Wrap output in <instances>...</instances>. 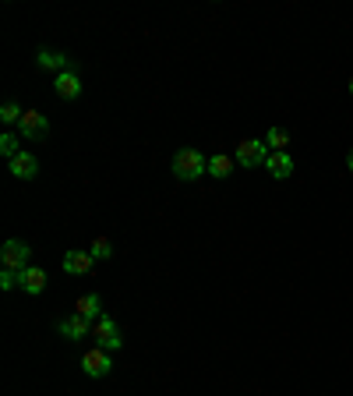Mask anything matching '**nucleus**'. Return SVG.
<instances>
[{
	"instance_id": "f257e3e1",
	"label": "nucleus",
	"mask_w": 353,
	"mask_h": 396,
	"mask_svg": "<svg viewBox=\"0 0 353 396\" xmlns=\"http://www.w3.org/2000/svg\"><path fill=\"white\" fill-rule=\"evenodd\" d=\"M170 170H174L176 181H198L201 174H209V160L198 149H180L170 163Z\"/></svg>"
},
{
	"instance_id": "f03ea898",
	"label": "nucleus",
	"mask_w": 353,
	"mask_h": 396,
	"mask_svg": "<svg viewBox=\"0 0 353 396\" xmlns=\"http://www.w3.org/2000/svg\"><path fill=\"white\" fill-rule=\"evenodd\" d=\"M233 160H237V167H244V170L265 167V160H268V145H265V138H244V142L237 145Z\"/></svg>"
},
{
	"instance_id": "7ed1b4c3",
	"label": "nucleus",
	"mask_w": 353,
	"mask_h": 396,
	"mask_svg": "<svg viewBox=\"0 0 353 396\" xmlns=\"http://www.w3.org/2000/svg\"><path fill=\"white\" fill-rule=\"evenodd\" d=\"M28 259H32V248H28L25 241H18V237L4 241V248H0V262H4V269L25 273V269H28Z\"/></svg>"
},
{
	"instance_id": "20e7f679",
	"label": "nucleus",
	"mask_w": 353,
	"mask_h": 396,
	"mask_svg": "<svg viewBox=\"0 0 353 396\" xmlns=\"http://www.w3.org/2000/svg\"><path fill=\"white\" fill-rule=\"evenodd\" d=\"M92 336H95V347H102V350H120V347H124L120 325H117L110 315H102V318L92 325Z\"/></svg>"
},
{
	"instance_id": "39448f33",
	"label": "nucleus",
	"mask_w": 353,
	"mask_h": 396,
	"mask_svg": "<svg viewBox=\"0 0 353 396\" xmlns=\"http://www.w3.org/2000/svg\"><path fill=\"white\" fill-rule=\"evenodd\" d=\"M82 372H85L88 379H106L110 372H113V361H110V350H102V347H92L82 354Z\"/></svg>"
},
{
	"instance_id": "423d86ee",
	"label": "nucleus",
	"mask_w": 353,
	"mask_h": 396,
	"mask_svg": "<svg viewBox=\"0 0 353 396\" xmlns=\"http://www.w3.org/2000/svg\"><path fill=\"white\" fill-rule=\"evenodd\" d=\"M18 131H21V138H28V142H43V138L50 135V120H46L39 110H25Z\"/></svg>"
},
{
	"instance_id": "0eeeda50",
	"label": "nucleus",
	"mask_w": 353,
	"mask_h": 396,
	"mask_svg": "<svg viewBox=\"0 0 353 396\" xmlns=\"http://www.w3.org/2000/svg\"><path fill=\"white\" fill-rule=\"evenodd\" d=\"M36 64H39L43 71H53V75L75 71V61H71L68 53H60V50H39V53H36Z\"/></svg>"
},
{
	"instance_id": "6e6552de",
	"label": "nucleus",
	"mask_w": 353,
	"mask_h": 396,
	"mask_svg": "<svg viewBox=\"0 0 353 396\" xmlns=\"http://www.w3.org/2000/svg\"><path fill=\"white\" fill-rule=\"evenodd\" d=\"M92 325H95V322H88L82 315H68V318L57 322V329H60L64 340H85L88 333H92Z\"/></svg>"
},
{
	"instance_id": "1a4fd4ad",
	"label": "nucleus",
	"mask_w": 353,
	"mask_h": 396,
	"mask_svg": "<svg viewBox=\"0 0 353 396\" xmlns=\"http://www.w3.org/2000/svg\"><path fill=\"white\" fill-rule=\"evenodd\" d=\"M60 266H64L68 276H88V273L95 269V259H92L88 251H68Z\"/></svg>"
},
{
	"instance_id": "9d476101",
	"label": "nucleus",
	"mask_w": 353,
	"mask_h": 396,
	"mask_svg": "<svg viewBox=\"0 0 353 396\" xmlns=\"http://www.w3.org/2000/svg\"><path fill=\"white\" fill-rule=\"evenodd\" d=\"M39 174V160L32 156V152H18L14 160H11V177H18V181H32Z\"/></svg>"
},
{
	"instance_id": "9b49d317",
	"label": "nucleus",
	"mask_w": 353,
	"mask_h": 396,
	"mask_svg": "<svg viewBox=\"0 0 353 396\" xmlns=\"http://www.w3.org/2000/svg\"><path fill=\"white\" fill-rule=\"evenodd\" d=\"M53 93H57L60 99H68V103L82 96V82H78V71H64V75H57V78H53Z\"/></svg>"
},
{
	"instance_id": "f8f14e48",
	"label": "nucleus",
	"mask_w": 353,
	"mask_h": 396,
	"mask_svg": "<svg viewBox=\"0 0 353 396\" xmlns=\"http://www.w3.org/2000/svg\"><path fill=\"white\" fill-rule=\"evenodd\" d=\"M265 170H268L275 181H286V177L293 174V156H290V152H268Z\"/></svg>"
},
{
	"instance_id": "ddd939ff",
	"label": "nucleus",
	"mask_w": 353,
	"mask_h": 396,
	"mask_svg": "<svg viewBox=\"0 0 353 396\" xmlns=\"http://www.w3.org/2000/svg\"><path fill=\"white\" fill-rule=\"evenodd\" d=\"M21 291L32 297H39L46 291V269H39V266H28L25 273H21Z\"/></svg>"
},
{
	"instance_id": "4468645a",
	"label": "nucleus",
	"mask_w": 353,
	"mask_h": 396,
	"mask_svg": "<svg viewBox=\"0 0 353 396\" xmlns=\"http://www.w3.org/2000/svg\"><path fill=\"white\" fill-rule=\"evenodd\" d=\"M75 315H82V318H88V322H99V318H102V297L99 294H82L78 297Z\"/></svg>"
},
{
	"instance_id": "2eb2a0df",
	"label": "nucleus",
	"mask_w": 353,
	"mask_h": 396,
	"mask_svg": "<svg viewBox=\"0 0 353 396\" xmlns=\"http://www.w3.org/2000/svg\"><path fill=\"white\" fill-rule=\"evenodd\" d=\"M233 167H237V160H233V156H223V152H216V156L209 160V174H212L216 181H226V177L233 174Z\"/></svg>"
},
{
	"instance_id": "dca6fc26",
	"label": "nucleus",
	"mask_w": 353,
	"mask_h": 396,
	"mask_svg": "<svg viewBox=\"0 0 353 396\" xmlns=\"http://www.w3.org/2000/svg\"><path fill=\"white\" fill-rule=\"evenodd\" d=\"M265 145H268V152H286L290 149V131L286 127H268Z\"/></svg>"
},
{
	"instance_id": "f3484780",
	"label": "nucleus",
	"mask_w": 353,
	"mask_h": 396,
	"mask_svg": "<svg viewBox=\"0 0 353 396\" xmlns=\"http://www.w3.org/2000/svg\"><path fill=\"white\" fill-rule=\"evenodd\" d=\"M88 255H92L95 262H110V259H113V244H110L106 237H95L92 248H88Z\"/></svg>"
},
{
	"instance_id": "a211bd4d",
	"label": "nucleus",
	"mask_w": 353,
	"mask_h": 396,
	"mask_svg": "<svg viewBox=\"0 0 353 396\" xmlns=\"http://www.w3.org/2000/svg\"><path fill=\"white\" fill-rule=\"evenodd\" d=\"M21 113H25V110H21L18 103H4V106H0V120H4L7 127H11V124H21Z\"/></svg>"
},
{
	"instance_id": "6ab92c4d",
	"label": "nucleus",
	"mask_w": 353,
	"mask_h": 396,
	"mask_svg": "<svg viewBox=\"0 0 353 396\" xmlns=\"http://www.w3.org/2000/svg\"><path fill=\"white\" fill-rule=\"evenodd\" d=\"M0 152H4V156H7V163H11V160L21 152V149H18V135H11V131H7V135H0Z\"/></svg>"
},
{
	"instance_id": "aec40b11",
	"label": "nucleus",
	"mask_w": 353,
	"mask_h": 396,
	"mask_svg": "<svg viewBox=\"0 0 353 396\" xmlns=\"http://www.w3.org/2000/svg\"><path fill=\"white\" fill-rule=\"evenodd\" d=\"M14 287H21V273L4 269V273H0V291H14Z\"/></svg>"
},
{
	"instance_id": "412c9836",
	"label": "nucleus",
	"mask_w": 353,
	"mask_h": 396,
	"mask_svg": "<svg viewBox=\"0 0 353 396\" xmlns=\"http://www.w3.org/2000/svg\"><path fill=\"white\" fill-rule=\"evenodd\" d=\"M347 170H353V149L347 152Z\"/></svg>"
},
{
	"instance_id": "4be33fe9",
	"label": "nucleus",
	"mask_w": 353,
	"mask_h": 396,
	"mask_svg": "<svg viewBox=\"0 0 353 396\" xmlns=\"http://www.w3.org/2000/svg\"><path fill=\"white\" fill-rule=\"evenodd\" d=\"M350 93H353V78H350Z\"/></svg>"
}]
</instances>
